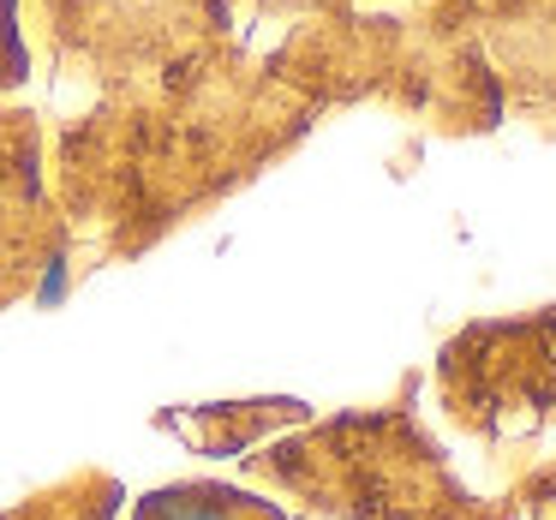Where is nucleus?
<instances>
[{
	"label": "nucleus",
	"instance_id": "nucleus-1",
	"mask_svg": "<svg viewBox=\"0 0 556 520\" xmlns=\"http://www.w3.org/2000/svg\"><path fill=\"white\" fill-rule=\"evenodd\" d=\"M305 121L300 78L281 61L216 54L150 85H121L61 132V216L90 257H132L269 162Z\"/></svg>",
	"mask_w": 556,
	"mask_h": 520
},
{
	"label": "nucleus",
	"instance_id": "nucleus-6",
	"mask_svg": "<svg viewBox=\"0 0 556 520\" xmlns=\"http://www.w3.org/2000/svg\"><path fill=\"white\" fill-rule=\"evenodd\" d=\"M30 78V49L18 37V0H0V97Z\"/></svg>",
	"mask_w": 556,
	"mask_h": 520
},
{
	"label": "nucleus",
	"instance_id": "nucleus-5",
	"mask_svg": "<svg viewBox=\"0 0 556 520\" xmlns=\"http://www.w3.org/2000/svg\"><path fill=\"white\" fill-rule=\"evenodd\" d=\"M114 503H121L114 479H102V472H78V479L61 484V491L30 496L25 508H13V515H0V520H114Z\"/></svg>",
	"mask_w": 556,
	"mask_h": 520
},
{
	"label": "nucleus",
	"instance_id": "nucleus-2",
	"mask_svg": "<svg viewBox=\"0 0 556 520\" xmlns=\"http://www.w3.org/2000/svg\"><path fill=\"white\" fill-rule=\"evenodd\" d=\"M37 37L66 78L150 85L228 42V0H30Z\"/></svg>",
	"mask_w": 556,
	"mask_h": 520
},
{
	"label": "nucleus",
	"instance_id": "nucleus-7",
	"mask_svg": "<svg viewBox=\"0 0 556 520\" xmlns=\"http://www.w3.org/2000/svg\"><path fill=\"white\" fill-rule=\"evenodd\" d=\"M544 37L556 42V30H544ZM515 78L527 85V102H544V109H556V49L544 54L539 66H515Z\"/></svg>",
	"mask_w": 556,
	"mask_h": 520
},
{
	"label": "nucleus",
	"instance_id": "nucleus-4",
	"mask_svg": "<svg viewBox=\"0 0 556 520\" xmlns=\"http://www.w3.org/2000/svg\"><path fill=\"white\" fill-rule=\"evenodd\" d=\"M138 520H276V508L240 491H222V484H174V491L144 496Z\"/></svg>",
	"mask_w": 556,
	"mask_h": 520
},
{
	"label": "nucleus",
	"instance_id": "nucleus-3",
	"mask_svg": "<svg viewBox=\"0 0 556 520\" xmlns=\"http://www.w3.org/2000/svg\"><path fill=\"white\" fill-rule=\"evenodd\" d=\"M73 276V228L42 174V126L0 102V305L61 300Z\"/></svg>",
	"mask_w": 556,
	"mask_h": 520
}]
</instances>
